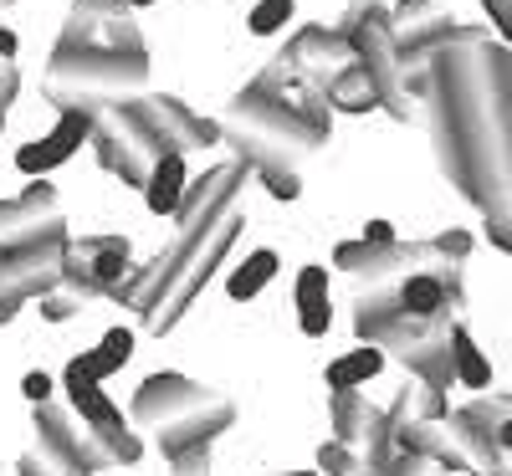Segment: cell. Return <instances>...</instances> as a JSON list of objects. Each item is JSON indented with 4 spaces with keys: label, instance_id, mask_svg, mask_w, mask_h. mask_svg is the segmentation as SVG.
<instances>
[{
    "label": "cell",
    "instance_id": "obj_14",
    "mask_svg": "<svg viewBox=\"0 0 512 476\" xmlns=\"http://www.w3.org/2000/svg\"><path fill=\"white\" fill-rule=\"evenodd\" d=\"M277 62H287L297 77H308L313 88H328L344 67H354V47L338 36V26H303V31L287 36Z\"/></svg>",
    "mask_w": 512,
    "mask_h": 476
},
{
    "label": "cell",
    "instance_id": "obj_18",
    "mask_svg": "<svg viewBox=\"0 0 512 476\" xmlns=\"http://www.w3.org/2000/svg\"><path fill=\"white\" fill-rule=\"evenodd\" d=\"M185 190H190L185 159H180V154H169V159H159V164H154V175H149V185H144V200H149V210H154V215H180Z\"/></svg>",
    "mask_w": 512,
    "mask_h": 476
},
{
    "label": "cell",
    "instance_id": "obj_25",
    "mask_svg": "<svg viewBox=\"0 0 512 476\" xmlns=\"http://www.w3.org/2000/svg\"><path fill=\"white\" fill-rule=\"evenodd\" d=\"M318 466H323L328 476H359V471H364V456H359L354 446H344V441H328V446L318 451Z\"/></svg>",
    "mask_w": 512,
    "mask_h": 476
},
{
    "label": "cell",
    "instance_id": "obj_42",
    "mask_svg": "<svg viewBox=\"0 0 512 476\" xmlns=\"http://www.w3.org/2000/svg\"><path fill=\"white\" fill-rule=\"evenodd\" d=\"M0 6H16V0H0Z\"/></svg>",
    "mask_w": 512,
    "mask_h": 476
},
{
    "label": "cell",
    "instance_id": "obj_30",
    "mask_svg": "<svg viewBox=\"0 0 512 476\" xmlns=\"http://www.w3.org/2000/svg\"><path fill=\"white\" fill-rule=\"evenodd\" d=\"M82 313V297L77 292H52V297H41V318H47V323H67V318H77Z\"/></svg>",
    "mask_w": 512,
    "mask_h": 476
},
{
    "label": "cell",
    "instance_id": "obj_16",
    "mask_svg": "<svg viewBox=\"0 0 512 476\" xmlns=\"http://www.w3.org/2000/svg\"><path fill=\"white\" fill-rule=\"evenodd\" d=\"M297 328L308 338H323L333 328V302H328V272L323 267L297 272Z\"/></svg>",
    "mask_w": 512,
    "mask_h": 476
},
{
    "label": "cell",
    "instance_id": "obj_13",
    "mask_svg": "<svg viewBox=\"0 0 512 476\" xmlns=\"http://www.w3.org/2000/svg\"><path fill=\"white\" fill-rule=\"evenodd\" d=\"M52 231H67V221L57 215V190L47 180H31L21 195L0 200V256H11Z\"/></svg>",
    "mask_w": 512,
    "mask_h": 476
},
{
    "label": "cell",
    "instance_id": "obj_37",
    "mask_svg": "<svg viewBox=\"0 0 512 476\" xmlns=\"http://www.w3.org/2000/svg\"><path fill=\"white\" fill-rule=\"evenodd\" d=\"M16 57V31H0V62Z\"/></svg>",
    "mask_w": 512,
    "mask_h": 476
},
{
    "label": "cell",
    "instance_id": "obj_27",
    "mask_svg": "<svg viewBox=\"0 0 512 476\" xmlns=\"http://www.w3.org/2000/svg\"><path fill=\"white\" fill-rule=\"evenodd\" d=\"M103 379H113V374H108V364L98 359V349L67 359V389H77V384H103Z\"/></svg>",
    "mask_w": 512,
    "mask_h": 476
},
{
    "label": "cell",
    "instance_id": "obj_1",
    "mask_svg": "<svg viewBox=\"0 0 512 476\" xmlns=\"http://www.w3.org/2000/svg\"><path fill=\"white\" fill-rule=\"evenodd\" d=\"M420 108L451 190L477 210L512 200V47L487 26H461L431 57Z\"/></svg>",
    "mask_w": 512,
    "mask_h": 476
},
{
    "label": "cell",
    "instance_id": "obj_29",
    "mask_svg": "<svg viewBox=\"0 0 512 476\" xmlns=\"http://www.w3.org/2000/svg\"><path fill=\"white\" fill-rule=\"evenodd\" d=\"M482 215H487V241L502 246V251H512V200H502V205H492Z\"/></svg>",
    "mask_w": 512,
    "mask_h": 476
},
{
    "label": "cell",
    "instance_id": "obj_15",
    "mask_svg": "<svg viewBox=\"0 0 512 476\" xmlns=\"http://www.w3.org/2000/svg\"><path fill=\"white\" fill-rule=\"evenodd\" d=\"M93 139V118H82V113H62V123L52 128L47 139H36V144H21V154H16V169L21 175H31V180H41L47 169H57V164H67L82 144Z\"/></svg>",
    "mask_w": 512,
    "mask_h": 476
},
{
    "label": "cell",
    "instance_id": "obj_31",
    "mask_svg": "<svg viewBox=\"0 0 512 476\" xmlns=\"http://www.w3.org/2000/svg\"><path fill=\"white\" fill-rule=\"evenodd\" d=\"M436 246H441V256H451V262L466 267V256H472V231H461V226H456V231H441Z\"/></svg>",
    "mask_w": 512,
    "mask_h": 476
},
{
    "label": "cell",
    "instance_id": "obj_7",
    "mask_svg": "<svg viewBox=\"0 0 512 476\" xmlns=\"http://www.w3.org/2000/svg\"><path fill=\"white\" fill-rule=\"evenodd\" d=\"M333 267L349 272V277H364L369 287H395L405 277H420V272H446V267H461L451 256H441L436 241H395V246H369V241H338L333 246Z\"/></svg>",
    "mask_w": 512,
    "mask_h": 476
},
{
    "label": "cell",
    "instance_id": "obj_39",
    "mask_svg": "<svg viewBox=\"0 0 512 476\" xmlns=\"http://www.w3.org/2000/svg\"><path fill=\"white\" fill-rule=\"evenodd\" d=\"M379 0H349V11H374Z\"/></svg>",
    "mask_w": 512,
    "mask_h": 476
},
{
    "label": "cell",
    "instance_id": "obj_23",
    "mask_svg": "<svg viewBox=\"0 0 512 476\" xmlns=\"http://www.w3.org/2000/svg\"><path fill=\"white\" fill-rule=\"evenodd\" d=\"M451 354H456V384L492 389V364H487V354L472 343V333H466V328H456V338H451Z\"/></svg>",
    "mask_w": 512,
    "mask_h": 476
},
{
    "label": "cell",
    "instance_id": "obj_33",
    "mask_svg": "<svg viewBox=\"0 0 512 476\" xmlns=\"http://www.w3.org/2000/svg\"><path fill=\"white\" fill-rule=\"evenodd\" d=\"M21 389H26L31 405H47V400H52V374H47V369H31V374L21 379Z\"/></svg>",
    "mask_w": 512,
    "mask_h": 476
},
{
    "label": "cell",
    "instance_id": "obj_11",
    "mask_svg": "<svg viewBox=\"0 0 512 476\" xmlns=\"http://www.w3.org/2000/svg\"><path fill=\"white\" fill-rule=\"evenodd\" d=\"M216 400L221 395H210L205 384H190L185 374H149L139 384V395H134V420L139 425H154L159 436H164V430H175V425L205 415Z\"/></svg>",
    "mask_w": 512,
    "mask_h": 476
},
{
    "label": "cell",
    "instance_id": "obj_19",
    "mask_svg": "<svg viewBox=\"0 0 512 476\" xmlns=\"http://www.w3.org/2000/svg\"><path fill=\"white\" fill-rule=\"evenodd\" d=\"M323 93H328L333 113H369V108H379V98H374V82H369V72L359 67V57H354V67L338 72Z\"/></svg>",
    "mask_w": 512,
    "mask_h": 476
},
{
    "label": "cell",
    "instance_id": "obj_9",
    "mask_svg": "<svg viewBox=\"0 0 512 476\" xmlns=\"http://www.w3.org/2000/svg\"><path fill=\"white\" fill-rule=\"evenodd\" d=\"M67 231H52L11 256H0V323H11L21 313V302L52 297L62 287V262H67Z\"/></svg>",
    "mask_w": 512,
    "mask_h": 476
},
{
    "label": "cell",
    "instance_id": "obj_24",
    "mask_svg": "<svg viewBox=\"0 0 512 476\" xmlns=\"http://www.w3.org/2000/svg\"><path fill=\"white\" fill-rule=\"evenodd\" d=\"M98 47H113V52H128V57H144V36H139L134 16H128V11L108 16L103 31H98Z\"/></svg>",
    "mask_w": 512,
    "mask_h": 476
},
{
    "label": "cell",
    "instance_id": "obj_2",
    "mask_svg": "<svg viewBox=\"0 0 512 476\" xmlns=\"http://www.w3.org/2000/svg\"><path fill=\"white\" fill-rule=\"evenodd\" d=\"M221 139L236 149V164L256 169L262 180L267 175H297V164L313 159L328 144V134H318L292 103L251 93V88H241L231 98V108L221 113Z\"/></svg>",
    "mask_w": 512,
    "mask_h": 476
},
{
    "label": "cell",
    "instance_id": "obj_43",
    "mask_svg": "<svg viewBox=\"0 0 512 476\" xmlns=\"http://www.w3.org/2000/svg\"><path fill=\"white\" fill-rule=\"evenodd\" d=\"M436 476H441V471H436Z\"/></svg>",
    "mask_w": 512,
    "mask_h": 476
},
{
    "label": "cell",
    "instance_id": "obj_21",
    "mask_svg": "<svg viewBox=\"0 0 512 476\" xmlns=\"http://www.w3.org/2000/svg\"><path fill=\"white\" fill-rule=\"evenodd\" d=\"M400 302H405V313L410 318H436L451 308V292L436 272H420V277H405L400 282Z\"/></svg>",
    "mask_w": 512,
    "mask_h": 476
},
{
    "label": "cell",
    "instance_id": "obj_28",
    "mask_svg": "<svg viewBox=\"0 0 512 476\" xmlns=\"http://www.w3.org/2000/svg\"><path fill=\"white\" fill-rule=\"evenodd\" d=\"M292 11H297L292 0H262V6L251 11V31H256V36H272V31H282V26H287V16H292Z\"/></svg>",
    "mask_w": 512,
    "mask_h": 476
},
{
    "label": "cell",
    "instance_id": "obj_32",
    "mask_svg": "<svg viewBox=\"0 0 512 476\" xmlns=\"http://www.w3.org/2000/svg\"><path fill=\"white\" fill-rule=\"evenodd\" d=\"M16 93H21V72H16V62H0V123H6Z\"/></svg>",
    "mask_w": 512,
    "mask_h": 476
},
{
    "label": "cell",
    "instance_id": "obj_6",
    "mask_svg": "<svg viewBox=\"0 0 512 476\" xmlns=\"http://www.w3.org/2000/svg\"><path fill=\"white\" fill-rule=\"evenodd\" d=\"M123 118L134 123V134L149 144L154 159H169V154L185 159L195 149L221 144V118H200L180 98H169V93H144L134 103H123Z\"/></svg>",
    "mask_w": 512,
    "mask_h": 476
},
{
    "label": "cell",
    "instance_id": "obj_36",
    "mask_svg": "<svg viewBox=\"0 0 512 476\" xmlns=\"http://www.w3.org/2000/svg\"><path fill=\"white\" fill-rule=\"evenodd\" d=\"M72 6H82V11H93V16H118V11H128V0H72Z\"/></svg>",
    "mask_w": 512,
    "mask_h": 476
},
{
    "label": "cell",
    "instance_id": "obj_5",
    "mask_svg": "<svg viewBox=\"0 0 512 476\" xmlns=\"http://www.w3.org/2000/svg\"><path fill=\"white\" fill-rule=\"evenodd\" d=\"M338 36L349 41L354 57H359V67L369 72L379 108L390 113V118H400V123H410V118L420 113V103L410 98L405 57H400V41H395L390 11H384V6H374V11H344V21H338Z\"/></svg>",
    "mask_w": 512,
    "mask_h": 476
},
{
    "label": "cell",
    "instance_id": "obj_40",
    "mask_svg": "<svg viewBox=\"0 0 512 476\" xmlns=\"http://www.w3.org/2000/svg\"><path fill=\"white\" fill-rule=\"evenodd\" d=\"M282 476H323V471H282Z\"/></svg>",
    "mask_w": 512,
    "mask_h": 476
},
{
    "label": "cell",
    "instance_id": "obj_3",
    "mask_svg": "<svg viewBox=\"0 0 512 476\" xmlns=\"http://www.w3.org/2000/svg\"><path fill=\"white\" fill-rule=\"evenodd\" d=\"M144 88H149V57H128L113 47H82L72 57H52L47 67V103L57 113L103 118L144 98Z\"/></svg>",
    "mask_w": 512,
    "mask_h": 476
},
{
    "label": "cell",
    "instance_id": "obj_38",
    "mask_svg": "<svg viewBox=\"0 0 512 476\" xmlns=\"http://www.w3.org/2000/svg\"><path fill=\"white\" fill-rule=\"evenodd\" d=\"M477 476H512V456H507V461H497V466H487V471H477Z\"/></svg>",
    "mask_w": 512,
    "mask_h": 476
},
{
    "label": "cell",
    "instance_id": "obj_34",
    "mask_svg": "<svg viewBox=\"0 0 512 476\" xmlns=\"http://www.w3.org/2000/svg\"><path fill=\"white\" fill-rule=\"evenodd\" d=\"M482 6H487L492 26L502 31V47H512V0H482Z\"/></svg>",
    "mask_w": 512,
    "mask_h": 476
},
{
    "label": "cell",
    "instance_id": "obj_10",
    "mask_svg": "<svg viewBox=\"0 0 512 476\" xmlns=\"http://www.w3.org/2000/svg\"><path fill=\"white\" fill-rule=\"evenodd\" d=\"M134 277V251H128V236H82L67 246L62 262V287L88 297H118V287Z\"/></svg>",
    "mask_w": 512,
    "mask_h": 476
},
{
    "label": "cell",
    "instance_id": "obj_26",
    "mask_svg": "<svg viewBox=\"0 0 512 476\" xmlns=\"http://www.w3.org/2000/svg\"><path fill=\"white\" fill-rule=\"evenodd\" d=\"M98 359L108 364V374H118L128 359H134V333H128V328H108L103 343H98Z\"/></svg>",
    "mask_w": 512,
    "mask_h": 476
},
{
    "label": "cell",
    "instance_id": "obj_35",
    "mask_svg": "<svg viewBox=\"0 0 512 476\" xmlns=\"http://www.w3.org/2000/svg\"><path fill=\"white\" fill-rule=\"evenodd\" d=\"M359 241H369V246H395V226H390V221H369Z\"/></svg>",
    "mask_w": 512,
    "mask_h": 476
},
{
    "label": "cell",
    "instance_id": "obj_12",
    "mask_svg": "<svg viewBox=\"0 0 512 476\" xmlns=\"http://www.w3.org/2000/svg\"><path fill=\"white\" fill-rule=\"evenodd\" d=\"M93 154H98V164L108 169V175H118L128 190H144L149 185V175H154V154H149V144L134 134V123L123 118V108H113V113H103V118H93Z\"/></svg>",
    "mask_w": 512,
    "mask_h": 476
},
{
    "label": "cell",
    "instance_id": "obj_20",
    "mask_svg": "<svg viewBox=\"0 0 512 476\" xmlns=\"http://www.w3.org/2000/svg\"><path fill=\"white\" fill-rule=\"evenodd\" d=\"M379 369H384V349L364 343V349H354V354H344V359H333L323 379H328V389H333V395H349V389L369 384Z\"/></svg>",
    "mask_w": 512,
    "mask_h": 476
},
{
    "label": "cell",
    "instance_id": "obj_17",
    "mask_svg": "<svg viewBox=\"0 0 512 476\" xmlns=\"http://www.w3.org/2000/svg\"><path fill=\"white\" fill-rule=\"evenodd\" d=\"M379 415H384V410H374L359 389H349V395H333V441H344V446H354V451L364 456Z\"/></svg>",
    "mask_w": 512,
    "mask_h": 476
},
{
    "label": "cell",
    "instance_id": "obj_4",
    "mask_svg": "<svg viewBox=\"0 0 512 476\" xmlns=\"http://www.w3.org/2000/svg\"><path fill=\"white\" fill-rule=\"evenodd\" d=\"M236 236H241V215L226 210L210 226H195V231H185V236H175L164 246V292H159L154 313H149L154 333H169L195 308V297L205 292L210 277H216V267L226 262V251L236 246Z\"/></svg>",
    "mask_w": 512,
    "mask_h": 476
},
{
    "label": "cell",
    "instance_id": "obj_41",
    "mask_svg": "<svg viewBox=\"0 0 512 476\" xmlns=\"http://www.w3.org/2000/svg\"><path fill=\"white\" fill-rule=\"evenodd\" d=\"M134 6H154V0H128V11H134Z\"/></svg>",
    "mask_w": 512,
    "mask_h": 476
},
{
    "label": "cell",
    "instance_id": "obj_22",
    "mask_svg": "<svg viewBox=\"0 0 512 476\" xmlns=\"http://www.w3.org/2000/svg\"><path fill=\"white\" fill-rule=\"evenodd\" d=\"M277 251L272 246H262V251H251L246 256V262L231 272V282H226V292H231V302H246V297H256V292H262L272 277H277Z\"/></svg>",
    "mask_w": 512,
    "mask_h": 476
},
{
    "label": "cell",
    "instance_id": "obj_8",
    "mask_svg": "<svg viewBox=\"0 0 512 476\" xmlns=\"http://www.w3.org/2000/svg\"><path fill=\"white\" fill-rule=\"evenodd\" d=\"M395 41H400V57H405V82H410V98L425 103V88H431V57L446 47V41L461 31L451 21V11H441L436 0H395Z\"/></svg>",
    "mask_w": 512,
    "mask_h": 476
}]
</instances>
